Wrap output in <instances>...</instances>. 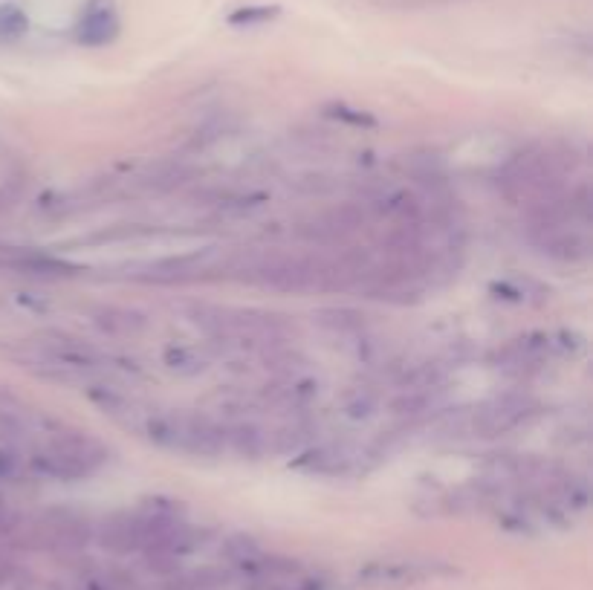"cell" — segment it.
<instances>
[{
	"label": "cell",
	"mask_w": 593,
	"mask_h": 590,
	"mask_svg": "<svg viewBox=\"0 0 593 590\" xmlns=\"http://www.w3.org/2000/svg\"><path fill=\"white\" fill-rule=\"evenodd\" d=\"M84 394H87V400L96 405L105 417L116 420L119 426L134 431L142 429V420H145L148 408L139 403L136 397H131L128 391L105 385V382H93L90 388H84Z\"/></svg>",
	"instance_id": "10"
},
{
	"label": "cell",
	"mask_w": 593,
	"mask_h": 590,
	"mask_svg": "<svg viewBox=\"0 0 593 590\" xmlns=\"http://www.w3.org/2000/svg\"><path fill=\"white\" fill-rule=\"evenodd\" d=\"M530 290L533 293H547L541 284H536V281H521V278H507V281H498V284H492V293H495V298H504V301H515V304H530V301H539L536 295H530Z\"/></svg>",
	"instance_id": "20"
},
{
	"label": "cell",
	"mask_w": 593,
	"mask_h": 590,
	"mask_svg": "<svg viewBox=\"0 0 593 590\" xmlns=\"http://www.w3.org/2000/svg\"><path fill=\"white\" fill-rule=\"evenodd\" d=\"M110 449L81 431H55L50 440L35 446L27 457V469L47 481H84L108 466Z\"/></svg>",
	"instance_id": "3"
},
{
	"label": "cell",
	"mask_w": 593,
	"mask_h": 590,
	"mask_svg": "<svg viewBox=\"0 0 593 590\" xmlns=\"http://www.w3.org/2000/svg\"><path fill=\"white\" fill-rule=\"evenodd\" d=\"M539 414V403L530 394H504L452 417L455 437H498L527 426Z\"/></svg>",
	"instance_id": "4"
},
{
	"label": "cell",
	"mask_w": 593,
	"mask_h": 590,
	"mask_svg": "<svg viewBox=\"0 0 593 590\" xmlns=\"http://www.w3.org/2000/svg\"><path fill=\"white\" fill-rule=\"evenodd\" d=\"M573 154L562 145H533L518 151L498 168V186L515 203L536 206L562 191V180L573 168Z\"/></svg>",
	"instance_id": "1"
},
{
	"label": "cell",
	"mask_w": 593,
	"mask_h": 590,
	"mask_svg": "<svg viewBox=\"0 0 593 590\" xmlns=\"http://www.w3.org/2000/svg\"><path fill=\"white\" fill-rule=\"evenodd\" d=\"M533 243H536L541 255H547L559 264H585L593 252L591 235L579 223L533 229Z\"/></svg>",
	"instance_id": "7"
},
{
	"label": "cell",
	"mask_w": 593,
	"mask_h": 590,
	"mask_svg": "<svg viewBox=\"0 0 593 590\" xmlns=\"http://www.w3.org/2000/svg\"><path fill=\"white\" fill-rule=\"evenodd\" d=\"M327 113H330L333 119H339V122H348L353 128H374V125H377L374 116H368V113H362V110L356 108H348V105H330Z\"/></svg>",
	"instance_id": "23"
},
{
	"label": "cell",
	"mask_w": 593,
	"mask_h": 590,
	"mask_svg": "<svg viewBox=\"0 0 593 590\" xmlns=\"http://www.w3.org/2000/svg\"><path fill=\"white\" fill-rule=\"evenodd\" d=\"M313 319L319 327H324L333 336H345V339H356L362 333H368V322L359 310L353 307H322L313 313Z\"/></svg>",
	"instance_id": "15"
},
{
	"label": "cell",
	"mask_w": 593,
	"mask_h": 590,
	"mask_svg": "<svg viewBox=\"0 0 593 590\" xmlns=\"http://www.w3.org/2000/svg\"><path fill=\"white\" fill-rule=\"evenodd\" d=\"M99 541L110 553H136L145 547V521L139 510L116 512L99 527Z\"/></svg>",
	"instance_id": "13"
},
{
	"label": "cell",
	"mask_w": 593,
	"mask_h": 590,
	"mask_svg": "<svg viewBox=\"0 0 593 590\" xmlns=\"http://www.w3.org/2000/svg\"><path fill=\"white\" fill-rule=\"evenodd\" d=\"M87 319L96 330H102L105 336H116V339H134L148 330V316L134 307H122V304H96L87 310Z\"/></svg>",
	"instance_id": "12"
},
{
	"label": "cell",
	"mask_w": 593,
	"mask_h": 590,
	"mask_svg": "<svg viewBox=\"0 0 593 590\" xmlns=\"http://www.w3.org/2000/svg\"><path fill=\"white\" fill-rule=\"evenodd\" d=\"M12 304L32 316H47L53 310V301L41 293H12Z\"/></svg>",
	"instance_id": "22"
},
{
	"label": "cell",
	"mask_w": 593,
	"mask_h": 590,
	"mask_svg": "<svg viewBox=\"0 0 593 590\" xmlns=\"http://www.w3.org/2000/svg\"><path fill=\"white\" fill-rule=\"evenodd\" d=\"M29 32V15L15 6V3H3L0 6V41L9 44V41H21Z\"/></svg>",
	"instance_id": "19"
},
{
	"label": "cell",
	"mask_w": 593,
	"mask_h": 590,
	"mask_svg": "<svg viewBox=\"0 0 593 590\" xmlns=\"http://www.w3.org/2000/svg\"><path fill=\"white\" fill-rule=\"evenodd\" d=\"M226 452H235L243 460H264L272 455L270 429L258 426L255 420H232L223 423Z\"/></svg>",
	"instance_id": "14"
},
{
	"label": "cell",
	"mask_w": 593,
	"mask_h": 590,
	"mask_svg": "<svg viewBox=\"0 0 593 590\" xmlns=\"http://www.w3.org/2000/svg\"><path fill=\"white\" fill-rule=\"evenodd\" d=\"M38 538L44 547L50 550H61V553H70V550H81L90 538V527L87 521L73 515V512H50L41 524H38Z\"/></svg>",
	"instance_id": "11"
},
{
	"label": "cell",
	"mask_w": 593,
	"mask_h": 590,
	"mask_svg": "<svg viewBox=\"0 0 593 590\" xmlns=\"http://www.w3.org/2000/svg\"><path fill=\"white\" fill-rule=\"evenodd\" d=\"M162 365L177 376H200L209 371V359L191 345H168L162 350Z\"/></svg>",
	"instance_id": "16"
},
{
	"label": "cell",
	"mask_w": 593,
	"mask_h": 590,
	"mask_svg": "<svg viewBox=\"0 0 593 590\" xmlns=\"http://www.w3.org/2000/svg\"><path fill=\"white\" fill-rule=\"evenodd\" d=\"M27 472V457L21 455L15 446H0V483L18 481Z\"/></svg>",
	"instance_id": "21"
},
{
	"label": "cell",
	"mask_w": 593,
	"mask_h": 590,
	"mask_svg": "<svg viewBox=\"0 0 593 590\" xmlns=\"http://www.w3.org/2000/svg\"><path fill=\"white\" fill-rule=\"evenodd\" d=\"M119 12L113 0H87L76 21V41L84 47H105L119 35Z\"/></svg>",
	"instance_id": "9"
},
{
	"label": "cell",
	"mask_w": 593,
	"mask_h": 590,
	"mask_svg": "<svg viewBox=\"0 0 593 590\" xmlns=\"http://www.w3.org/2000/svg\"><path fill=\"white\" fill-rule=\"evenodd\" d=\"M139 434L174 455L212 460L226 452L223 423L203 411H148Z\"/></svg>",
	"instance_id": "2"
},
{
	"label": "cell",
	"mask_w": 593,
	"mask_h": 590,
	"mask_svg": "<svg viewBox=\"0 0 593 590\" xmlns=\"http://www.w3.org/2000/svg\"><path fill=\"white\" fill-rule=\"evenodd\" d=\"M365 223V209L362 206H342L333 212H322V215L310 217L307 223L298 226V238L310 243H339L348 235L359 232Z\"/></svg>",
	"instance_id": "8"
},
{
	"label": "cell",
	"mask_w": 593,
	"mask_h": 590,
	"mask_svg": "<svg viewBox=\"0 0 593 590\" xmlns=\"http://www.w3.org/2000/svg\"><path fill=\"white\" fill-rule=\"evenodd\" d=\"M368 460V452L356 449L348 440H322L310 443L293 457V469L304 475H319V478H348L362 472V463Z\"/></svg>",
	"instance_id": "5"
},
{
	"label": "cell",
	"mask_w": 593,
	"mask_h": 590,
	"mask_svg": "<svg viewBox=\"0 0 593 590\" xmlns=\"http://www.w3.org/2000/svg\"><path fill=\"white\" fill-rule=\"evenodd\" d=\"M455 573L452 564L440 559H423V556H397V559H379L365 564L359 570V582L371 588H397V585H417L426 579L449 576Z\"/></svg>",
	"instance_id": "6"
},
{
	"label": "cell",
	"mask_w": 593,
	"mask_h": 590,
	"mask_svg": "<svg viewBox=\"0 0 593 590\" xmlns=\"http://www.w3.org/2000/svg\"><path fill=\"white\" fill-rule=\"evenodd\" d=\"M379 408H382V394H379L377 388H353L351 394L345 397V403H342V417L345 420H351V423H368V420H374L379 414Z\"/></svg>",
	"instance_id": "17"
},
{
	"label": "cell",
	"mask_w": 593,
	"mask_h": 590,
	"mask_svg": "<svg viewBox=\"0 0 593 590\" xmlns=\"http://www.w3.org/2000/svg\"><path fill=\"white\" fill-rule=\"evenodd\" d=\"M281 15V6H270V3H249V6H238L235 12H229V24L232 27H261L270 24Z\"/></svg>",
	"instance_id": "18"
}]
</instances>
